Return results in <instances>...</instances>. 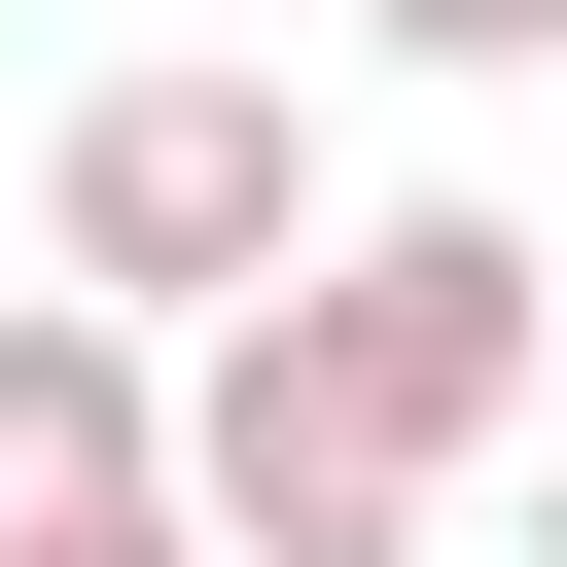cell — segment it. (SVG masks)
Masks as SVG:
<instances>
[{
  "instance_id": "cell-1",
  "label": "cell",
  "mask_w": 567,
  "mask_h": 567,
  "mask_svg": "<svg viewBox=\"0 0 567 567\" xmlns=\"http://www.w3.org/2000/svg\"><path fill=\"white\" fill-rule=\"evenodd\" d=\"M35 248H71V319H248V284L319 248V106H284V71H106V106L35 142Z\"/></svg>"
},
{
  "instance_id": "cell-2",
  "label": "cell",
  "mask_w": 567,
  "mask_h": 567,
  "mask_svg": "<svg viewBox=\"0 0 567 567\" xmlns=\"http://www.w3.org/2000/svg\"><path fill=\"white\" fill-rule=\"evenodd\" d=\"M284 354L461 496V461H532V390H567V248H532V213H319V248H284Z\"/></svg>"
},
{
  "instance_id": "cell-3",
  "label": "cell",
  "mask_w": 567,
  "mask_h": 567,
  "mask_svg": "<svg viewBox=\"0 0 567 567\" xmlns=\"http://www.w3.org/2000/svg\"><path fill=\"white\" fill-rule=\"evenodd\" d=\"M142 496H177L213 567H425V461H390V425H354V390L284 354V284H248L213 354H177V425H142Z\"/></svg>"
},
{
  "instance_id": "cell-4",
  "label": "cell",
  "mask_w": 567,
  "mask_h": 567,
  "mask_svg": "<svg viewBox=\"0 0 567 567\" xmlns=\"http://www.w3.org/2000/svg\"><path fill=\"white\" fill-rule=\"evenodd\" d=\"M142 425H177V354L71 319V284H0V567L35 532H142Z\"/></svg>"
},
{
  "instance_id": "cell-5",
  "label": "cell",
  "mask_w": 567,
  "mask_h": 567,
  "mask_svg": "<svg viewBox=\"0 0 567 567\" xmlns=\"http://www.w3.org/2000/svg\"><path fill=\"white\" fill-rule=\"evenodd\" d=\"M390 71H567V0H354Z\"/></svg>"
},
{
  "instance_id": "cell-6",
  "label": "cell",
  "mask_w": 567,
  "mask_h": 567,
  "mask_svg": "<svg viewBox=\"0 0 567 567\" xmlns=\"http://www.w3.org/2000/svg\"><path fill=\"white\" fill-rule=\"evenodd\" d=\"M35 567H213V532H177V496H142V532H35Z\"/></svg>"
},
{
  "instance_id": "cell-7",
  "label": "cell",
  "mask_w": 567,
  "mask_h": 567,
  "mask_svg": "<svg viewBox=\"0 0 567 567\" xmlns=\"http://www.w3.org/2000/svg\"><path fill=\"white\" fill-rule=\"evenodd\" d=\"M532 567H567V390H532Z\"/></svg>"
}]
</instances>
